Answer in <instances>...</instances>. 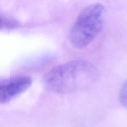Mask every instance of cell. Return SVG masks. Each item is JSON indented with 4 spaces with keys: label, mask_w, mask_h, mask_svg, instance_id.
Masks as SVG:
<instances>
[{
    "label": "cell",
    "mask_w": 127,
    "mask_h": 127,
    "mask_svg": "<svg viewBox=\"0 0 127 127\" xmlns=\"http://www.w3.org/2000/svg\"><path fill=\"white\" fill-rule=\"evenodd\" d=\"M95 65L84 60H75L58 65L44 76V83L50 91L59 94L77 92L90 86L99 78Z\"/></svg>",
    "instance_id": "obj_1"
},
{
    "label": "cell",
    "mask_w": 127,
    "mask_h": 127,
    "mask_svg": "<svg viewBox=\"0 0 127 127\" xmlns=\"http://www.w3.org/2000/svg\"><path fill=\"white\" fill-rule=\"evenodd\" d=\"M21 27V23L17 19L6 15H1V30L9 31Z\"/></svg>",
    "instance_id": "obj_4"
},
{
    "label": "cell",
    "mask_w": 127,
    "mask_h": 127,
    "mask_svg": "<svg viewBox=\"0 0 127 127\" xmlns=\"http://www.w3.org/2000/svg\"><path fill=\"white\" fill-rule=\"evenodd\" d=\"M119 100L122 105L127 109V80L121 87L119 93Z\"/></svg>",
    "instance_id": "obj_5"
},
{
    "label": "cell",
    "mask_w": 127,
    "mask_h": 127,
    "mask_svg": "<svg viewBox=\"0 0 127 127\" xmlns=\"http://www.w3.org/2000/svg\"><path fill=\"white\" fill-rule=\"evenodd\" d=\"M32 79L29 76H16L0 83V102L6 104L18 97L31 86Z\"/></svg>",
    "instance_id": "obj_3"
},
{
    "label": "cell",
    "mask_w": 127,
    "mask_h": 127,
    "mask_svg": "<svg viewBox=\"0 0 127 127\" xmlns=\"http://www.w3.org/2000/svg\"><path fill=\"white\" fill-rule=\"evenodd\" d=\"M105 19V7L100 4L83 9L71 28L69 40L72 46L83 49L90 45L102 31Z\"/></svg>",
    "instance_id": "obj_2"
}]
</instances>
